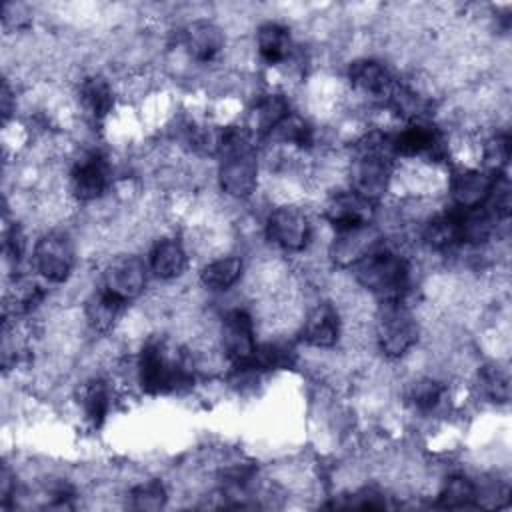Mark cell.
Listing matches in <instances>:
<instances>
[{
	"instance_id": "24",
	"label": "cell",
	"mask_w": 512,
	"mask_h": 512,
	"mask_svg": "<svg viewBox=\"0 0 512 512\" xmlns=\"http://www.w3.org/2000/svg\"><path fill=\"white\" fill-rule=\"evenodd\" d=\"M126 302H122L120 298H116L114 294H110L108 290L100 288L98 292H94L88 300H86V308H84V316L86 322L90 324L92 330L96 332H108L114 328V324L118 322L122 310H124Z\"/></svg>"
},
{
	"instance_id": "18",
	"label": "cell",
	"mask_w": 512,
	"mask_h": 512,
	"mask_svg": "<svg viewBox=\"0 0 512 512\" xmlns=\"http://www.w3.org/2000/svg\"><path fill=\"white\" fill-rule=\"evenodd\" d=\"M378 242V234L374 232L372 224L362 228H350V230H336L330 256L340 266H354L364 254H368Z\"/></svg>"
},
{
	"instance_id": "5",
	"label": "cell",
	"mask_w": 512,
	"mask_h": 512,
	"mask_svg": "<svg viewBox=\"0 0 512 512\" xmlns=\"http://www.w3.org/2000/svg\"><path fill=\"white\" fill-rule=\"evenodd\" d=\"M266 238L280 250L298 254L312 242V222L296 204L276 206L266 218Z\"/></svg>"
},
{
	"instance_id": "29",
	"label": "cell",
	"mask_w": 512,
	"mask_h": 512,
	"mask_svg": "<svg viewBox=\"0 0 512 512\" xmlns=\"http://www.w3.org/2000/svg\"><path fill=\"white\" fill-rule=\"evenodd\" d=\"M480 380V392L496 404H504L510 400V378L504 368L498 364L484 366L478 374Z\"/></svg>"
},
{
	"instance_id": "22",
	"label": "cell",
	"mask_w": 512,
	"mask_h": 512,
	"mask_svg": "<svg viewBox=\"0 0 512 512\" xmlns=\"http://www.w3.org/2000/svg\"><path fill=\"white\" fill-rule=\"evenodd\" d=\"M78 406L84 414V418L94 426H102L106 420L110 406H112V394L110 384L104 378H90L78 388Z\"/></svg>"
},
{
	"instance_id": "19",
	"label": "cell",
	"mask_w": 512,
	"mask_h": 512,
	"mask_svg": "<svg viewBox=\"0 0 512 512\" xmlns=\"http://www.w3.org/2000/svg\"><path fill=\"white\" fill-rule=\"evenodd\" d=\"M78 102L88 120L92 122L104 120L114 108L112 84L100 74H90L82 78L78 86Z\"/></svg>"
},
{
	"instance_id": "1",
	"label": "cell",
	"mask_w": 512,
	"mask_h": 512,
	"mask_svg": "<svg viewBox=\"0 0 512 512\" xmlns=\"http://www.w3.org/2000/svg\"><path fill=\"white\" fill-rule=\"evenodd\" d=\"M136 380L150 396L184 390L194 382V358L164 340H148L136 358Z\"/></svg>"
},
{
	"instance_id": "13",
	"label": "cell",
	"mask_w": 512,
	"mask_h": 512,
	"mask_svg": "<svg viewBox=\"0 0 512 512\" xmlns=\"http://www.w3.org/2000/svg\"><path fill=\"white\" fill-rule=\"evenodd\" d=\"M342 322L338 308L330 302H318L304 318L300 338L312 348H332L340 340Z\"/></svg>"
},
{
	"instance_id": "23",
	"label": "cell",
	"mask_w": 512,
	"mask_h": 512,
	"mask_svg": "<svg viewBox=\"0 0 512 512\" xmlns=\"http://www.w3.org/2000/svg\"><path fill=\"white\" fill-rule=\"evenodd\" d=\"M244 272V260L238 254H226L210 260L200 270V284L206 290H228L232 288Z\"/></svg>"
},
{
	"instance_id": "10",
	"label": "cell",
	"mask_w": 512,
	"mask_h": 512,
	"mask_svg": "<svg viewBox=\"0 0 512 512\" xmlns=\"http://www.w3.org/2000/svg\"><path fill=\"white\" fill-rule=\"evenodd\" d=\"M110 186V166L104 154L92 150L80 156L68 174V188L74 200L94 202Z\"/></svg>"
},
{
	"instance_id": "7",
	"label": "cell",
	"mask_w": 512,
	"mask_h": 512,
	"mask_svg": "<svg viewBox=\"0 0 512 512\" xmlns=\"http://www.w3.org/2000/svg\"><path fill=\"white\" fill-rule=\"evenodd\" d=\"M148 262L136 254H118L102 270V288L122 302L136 300L148 282Z\"/></svg>"
},
{
	"instance_id": "11",
	"label": "cell",
	"mask_w": 512,
	"mask_h": 512,
	"mask_svg": "<svg viewBox=\"0 0 512 512\" xmlns=\"http://www.w3.org/2000/svg\"><path fill=\"white\" fill-rule=\"evenodd\" d=\"M376 216V202L364 198L356 190H338L324 204V220L334 230H350L370 226Z\"/></svg>"
},
{
	"instance_id": "16",
	"label": "cell",
	"mask_w": 512,
	"mask_h": 512,
	"mask_svg": "<svg viewBox=\"0 0 512 512\" xmlns=\"http://www.w3.org/2000/svg\"><path fill=\"white\" fill-rule=\"evenodd\" d=\"M182 44L192 60L206 64L224 50L226 36L218 24L210 20H194L184 28Z\"/></svg>"
},
{
	"instance_id": "9",
	"label": "cell",
	"mask_w": 512,
	"mask_h": 512,
	"mask_svg": "<svg viewBox=\"0 0 512 512\" xmlns=\"http://www.w3.org/2000/svg\"><path fill=\"white\" fill-rule=\"evenodd\" d=\"M348 84L356 94L364 96L366 100L388 106L400 82L384 62L360 58L348 66Z\"/></svg>"
},
{
	"instance_id": "2",
	"label": "cell",
	"mask_w": 512,
	"mask_h": 512,
	"mask_svg": "<svg viewBox=\"0 0 512 512\" xmlns=\"http://www.w3.org/2000/svg\"><path fill=\"white\" fill-rule=\"evenodd\" d=\"M350 268L354 280L380 302L404 300L410 288V262L384 240Z\"/></svg>"
},
{
	"instance_id": "27",
	"label": "cell",
	"mask_w": 512,
	"mask_h": 512,
	"mask_svg": "<svg viewBox=\"0 0 512 512\" xmlns=\"http://www.w3.org/2000/svg\"><path fill=\"white\" fill-rule=\"evenodd\" d=\"M270 138L282 142V144H290L298 150H308L314 144V128L308 120H304L298 114H290L272 134Z\"/></svg>"
},
{
	"instance_id": "4",
	"label": "cell",
	"mask_w": 512,
	"mask_h": 512,
	"mask_svg": "<svg viewBox=\"0 0 512 512\" xmlns=\"http://www.w3.org/2000/svg\"><path fill=\"white\" fill-rule=\"evenodd\" d=\"M390 148L394 158H418L430 164L448 158L446 138L430 120L406 122L404 128L390 134Z\"/></svg>"
},
{
	"instance_id": "20",
	"label": "cell",
	"mask_w": 512,
	"mask_h": 512,
	"mask_svg": "<svg viewBox=\"0 0 512 512\" xmlns=\"http://www.w3.org/2000/svg\"><path fill=\"white\" fill-rule=\"evenodd\" d=\"M256 48L266 64H286L294 50L290 30L280 22H264L256 32Z\"/></svg>"
},
{
	"instance_id": "30",
	"label": "cell",
	"mask_w": 512,
	"mask_h": 512,
	"mask_svg": "<svg viewBox=\"0 0 512 512\" xmlns=\"http://www.w3.org/2000/svg\"><path fill=\"white\" fill-rule=\"evenodd\" d=\"M130 504L136 510H160L168 500L166 486L160 480H144L130 490Z\"/></svg>"
},
{
	"instance_id": "28",
	"label": "cell",
	"mask_w": 512,
	"mask_h": 512,
	"mask_svg": "<svg viewBox=\"0 0 512 512\" xmlns=\"http://www.w3.org/2000/svg\"><path fill=\"white\" fill-rule=\"evenodd\" d=\"M510 160V138L504 132H494L482 142V168L492 174H504Z\"/></svg>"
},
{
	"instance_id": "25",
	"label": "cell",
	"mask_w": 512,
	"mask_h": 512,
	"mask_svg": "<svg viewBox=\"0 0 512 512\" xmlns=\"http://www.w3.org/2000/svg\"><path fill=\"white\" fill-rule=\"evenodd\" d=\"M442 508H472L478 506V484L466 474H452L444 480L438 492Z\"/></svg>"
},
{
	"instance_id": "8",
	"label": "cell",
	"mask_w": 512,
	"mask_h": 512,
	"mask_svg": "<svg viewBox=\"0 0 512 512\" xmlns=\"http://www.w3.org/2000/svg\"><path fill=\"white\" fill-rule=\"evenodd\" d=\"M254 318L244 308H232L220 322V348L232 366L248 364L256 352Z\"/></svg>"
},
{
	"instance_id": "17",
	"label": "cell",
	"mask_w": 512,
	"mask_h": 512,
	"mask_svg": "<svg viewBox=\"0 0 512 512\" xmlns=\"http://www.w3.org/2000/svg\"><path fill=\"white\" fill-rule=\"evenodd\" d=\"M150 272L160 280H176L188 268V252L180 238L164 236L154 242L148 256Z\"/></svg>"
},
{
	"instance_id": "26",
	"label": "cell",
	"mask_w": 512,
	"mask_h": 512,
	"mask_svg": "<svg viewBox=\"0 0 512 512\" xmlns=\"http://www.w3.org/2000/svg\"><path fill=\"white\" fill-rule=\"evenodd\" d=\"M444 394H446V386L442 382H438L436 378L424 376V378H418L410 386L408 400L414 410L428 414V412H434L442 404Z\"/></svg>"
},
{
	"instance_id": "3",
	"label": "cell",
	"mask_w": 512,
	"mask_h": 512,
	"mask_svg": "<svg viewBox=\"0 0 512 512\" xmlns=\"http://www.w3.org/2000/svg\"><path fill=\"white\" fill-rule=\"evenodd\" d=\"M374 336L380 352L388 358L404 356L418 342V322L404 300L380 302Z\"/></svg>"
},
{
	"instance_id": "14",
	"label": "cell",
	"mask_w": 512,
	"mask_h": 512,
	"mask_svg": "<svg viewBox=\"0 0 512 512\" xmlns=\"http://www.w3.org/2000/svg\"><path fill=\"white\" fill-rule=\"evenodd\" d=\"M420 236H422V242L434 252H450L458 246H464L460 210L452 206L448 210H442L430 216L424 222Z\"/></svg>"
},
{
	"instance_id": "31",
	"label": "cell",
	"mask_w": 512,
	"mask_h": 512,
	"mask_svg": "<svg viewBox=\"0 0 512 512\" xmlns=\"http://www.w3.org/2000/svg\"><path fill=\"white\" fill-rule=\"evenodd\" d=\"M12 114V90L8 86V82L2 84V116L4 120H8Z\"/></svg>"
},
{
	"instance_id": "21",
	"label": "cell",
	"mask_w": 512,
	"mask_h": 512,
	"mask_svg": "<svg viewBox=\"0 0 512 512\" xmlns=\"http://www.w3.org/2000/svg\"><path fill=\"white\" fill-rule=\"evenodd\" d=\"M46 296L42 284L32 276H14L4 294V314L28 316L34 312Z\"/></svg>"
},
{
	"instance_id": "12",
	"label": "cell",
	"mask_w": 512,
	"mask_h": 512,
	"mask_svg": "<svg viewBox=\"0 0 512 512\" xmlns=\"http://www.w3.org/2000/svg\"><path fill=\"white\" fill-rule=\"evenodd\" d=\"M498 174L484 168H458L448 180V194L454 208L470 210L484 206Z\"/></svg>"
},
{
	"instance_id": "6",
	"label": "cell",
	"mask_w": 512,
	"mask_h": 512,
	"mask_svg": "<svg viewBox=\"0 0 512 512\" xmlns=\"http://www.w3.org/2000/svg\"><path fill=\"white\" fill-rule=\"evenodd\" d=\"M74 262V244L64 232L50 230L42 234L32 248V266L46 282H66L74 270Z\"/></svg>"
},
{
	"instance_id": "15",
	"label": "cell",
	"mask_w": 512,
	"mask_h": 512,
	"mask_svg": "<svg viewBox=\"0 0 512 512\" xmlns=\"http://www.w3.org/2000/svg\"><path fill=\"white\" fill-rule=\"evenodd\" d=\"M290 102L282 92H262L248 116L246 128L254 134L256 140L270 138V134L290 116Z\"/></svg>"
}]
</instances>
